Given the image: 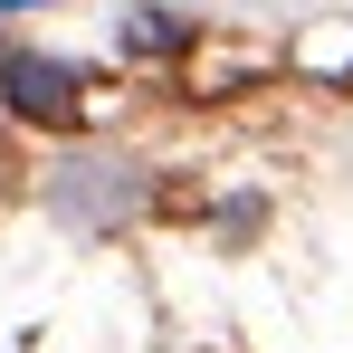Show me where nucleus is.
<instances>
[{"mask_svg": "<svg viewBox=\"0 0 353 353\" xmlns=\"http://www.w3.org/2000/svg\"><path fill=\"white\" fill-rule=\"evenodd\" d=\"M143 201H153V172H143L134 153H105V143L67 153L58 172H48V210H58L67 230H86V239L124 230V220H134Z\"/></svg>", "mask_w": 353, "mask_h": 353, "instance_id": "f257e3e1", "label": "nucleus"}, {"mask_svg": "<svg viewBox=\"0 0 353 353\" xmlns=\"http://www.w3.org/2000/svg\"><path fill=\"white\" fill-rule=\"evenodd\" d=\"M0 67H10V48H0Z\"/></svg>", "mask_w": 353, "mask_h": 353, "instance_id": "39448f33", "label": "nucleus"}, {"mask_svg": "<svg viewBox=\"0 0 353 353\" xmlns=\"http://www.w3.org/2000/svg\"><path fill=\"white\" fill-rule=\"evenodd\" d=\"M124 48H134V58H181V48H191V19H172V10H134Z\"/></svg>", "mask_w": 353, "mask_h": 353, "instance_id": "7ed1b4c3", "label": "nucleus"}, {"mask_svg": "<svg viewBox=\"0 0 353 353\" xmlns=\"http://www.w3.org/2000/svg\"><path fill=\"white\" fill-rule=\"evenodd\" d=\"M10 181H19V172H10V153H0V191H10Z\"/></svg>", "mask_w": 353, "mask_h": 353, "instance_id": "20e7f679", "label": "nucleus"}, {"mask_svg": "<svg viewBox=\"0 0 353 353\" xmlns=\"http://www.w3.org/2000/svg\"><path fill=\"white\" fill-rule=\"evenodd\" d=\"M0 105H10L19 124H77V115H86V67H77V58H39V48H10Z\"/></svg>", "mask_w": 353, "mask_h": 353, "instance_id": "f03ea898", "label": "nucleus"}]
</instances>
